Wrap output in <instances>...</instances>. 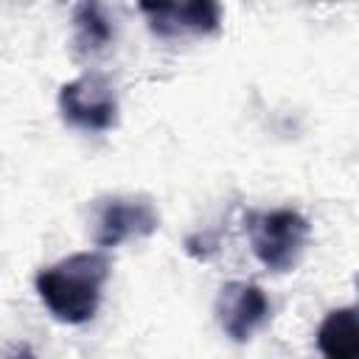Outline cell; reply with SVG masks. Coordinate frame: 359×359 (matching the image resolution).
Returning <instances> with one entry per match:
<instances>
[{"mask_svg": "<svg viewBox=\"0 0 359 359\" xmlns=\"http://www.w3.org/2000/svg\"><path fill=\"white\" fill-rule=\"evenodd\" d=\"M107 278L109 258L104 252H73L36 275V292L59 323L81 325L98 311Z\"/></svg>", "mask_w": 359, "mask_h": 359, "instance_id": "cell-1", "label": "cell"}, {"mask_svg": "<svg viewBox=\"0 0 359 359\" xmlns=\"http://www.w3.org/2000/svg\"><path fill=\"white\" fill-rule=\"evenodd\" d=\"M244 227L255 258L272 272H289L309 241V222L292 208L252 210L247 213Z\"/></svg>", "mask_w": 359, "mask_h": 359, "instance_id": "cell-2", "label": "cell"}, {"mask_svg": "<svg viewBox=\"0 0 359 359\" xmlns=\"http://www.w3.org/2000/svg\"><path fill=\"white\" fill-rule=\"evenodd\" d=\"M59 112L65 123L84 132H107L118 123V98L107 76L84 73L59 90Z\"/></svg>", "mask_w": 359, "mask_h": 359, "instance_id": "cell-3", "label": "cell"}, {"mask_svg": "<svg viewBox=\"0 0 359 359\" xmlns=\"http://www.w3.org/2000/svg\"><path fill=\"white\" fill-rule=\"evenodd\" d=\"M160 227V216L149 196H112L98 205L95 244L118 247L129 238H146Z\"/></svg>", "mask_w": 359, "mask_h": 359, "instance_id": "cell-4", "label": "cell"}, {"mask_svg": "<svg viewBox=\"0 0 359 359\" xmlns=\"http://www.w3.org/2000/svg\"><path fill=\"white\" fill-rule=\"evenodd\" d=\"M216 314L222 331L233 342H247L269 317V300L261 286L247 280H230L219 292Z\"/></svg>", "mask_w": 359, "mask_h": 359, "instance_id": "cell-5", "label": "cell"}, {"mask_svg": "<svg viewBox=\"0 0 359 359\" xmlns=\"http://www.w3.org/2000/svg\"><path fill=\"white\" fill-rule=\"evenodd\" d=\"M140 11L149 20V28L157 36H185V34H213L222 22L219 3L194 0V3H140Z\"/></svg>", "mask_w": 359, "mask_h": 359, "instance_id": "cell-6", "label": "cell"}, {"mask_svg": "<svg viewBox=\"0 0 359 359\" xmlns=\"http://www.w3.org/2000/svg\"><path fill=\"white\" fill-rule=\"evenodd\" d=\"M317 348L325 359H359V309H334L317 328Z\"/></svg>", "mask_w": 359, "mask_h": 359, "instance_id": "cell-7", "label": "cell"}, {"mask_svg": "<svg viewBox=\"0 0 359 359\" xmlns=\"http://www.w3.org/2000/svg\"><path fill=\"white\" fill-rule=\"evenodd\" d=\"M112 36L115 28L98 3H79L73 8V45L79 53H98L112 42Z\"/></svg>", "mask_w": 359, "mask_h": 359, "instance_id": "cell-8", "label": "cell"}, {"mask_svg": "<svg viewBox=\"0 0 359 359\" xmlns=\"http://www.w3.org/2000/svg\"><path fill=\"white\" fill-rule=\"evenodd\" d=\"M11 359H34V353H31L28 348H17V353H14Z\"/></svg>", "mask_w": 359, "mask_h": 359, "instance_id": "cell-9", "label": "cell"}, {"mask_svg": "<svg viewBox=\"0 0 359 359\" xmlns=\"http://www.w3.org/2000/svg\"><path fill=\"white\" fill-rule=\"evenodd\" d=\"M356 292H359V275H356Z\"/></svg>", "mask_w": 359, "mask_h": 359, "instance_id": "cell-10", "label": "cell"}]
</instances>
